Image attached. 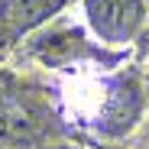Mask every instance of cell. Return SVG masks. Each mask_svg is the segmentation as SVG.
Returning <instances> with one entry per match:
<instances>
[{"instance_id": "obj_1", "label": "cell", "mask_w": 149, "mask_h": 149, "mask_svg": "<svg viewBox=\"0 0 149 149\" xmlns=\"http://www.w3.org/2000/svg\"><path fill=\"white\" fill-rule=\"evenodd\" d=\"M84 16L101 42L123 45L146 26V0H84Z\"/></svg>"}, {"instance_id": "obj_3", "label": "cell", "mask_w": 149, "mask_h": 149, "mask_svg": "<svg viewBox=\"0 0 149 149\" xmlns=\"http://www.w3.org/2000/svg\"><path fill=\"white\" fill-rule=\"evenodd\" d=\"M84 36L78 29H52L33 42V55L45 65H65L71 58L84 55Z\"/></svg>"}, {"instance_id": "obj_2", "label": "cell", "mask_w": 149, "mask_h": 149, "mask_svg": "<svg viewBox=\"0 0 149 149\" xmlns=\"http://www.w3.org/2000/svg\"><path fill=\"white\" fill-rule=\"evenodd\" d=\"M62 7L65 0H0V36L13 42L52 19Z\"/></svg>"}]
</instances>
